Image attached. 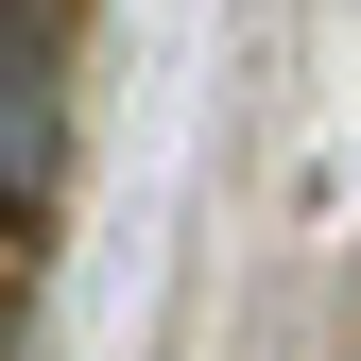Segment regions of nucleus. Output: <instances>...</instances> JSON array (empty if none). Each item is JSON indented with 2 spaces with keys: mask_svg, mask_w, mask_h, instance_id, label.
I'll list each match as a JSON object with an SVG mask.
<instances>
[{
  "mask_svg": "<svg viewBox=\"0 0 361 361\" xmlns=\"http://www.w3.org/2000/svg\"><path fill=\"white\" fill-rule=\"evenodd\" d=\"M69 190V69H52V18L0 0V207H52Z\"/></svg>",
  "mask_w": 361,
  "mask_h": 361,
  "instance_id": "obj_1",
  "label": "nucleus"
}]
</instances>
